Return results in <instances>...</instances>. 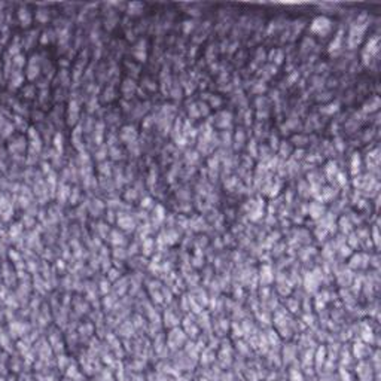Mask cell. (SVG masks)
<instances>
[{
  "mask_svg": "<svg viewBox=\"0 0 381 381\" xmlns=\"http://www.w3.org/2000/svg\"><path fill=\"white\" fill-rule=\"evenodd\" d=\"M0 21H2V5H0Z\"/></svg>",
  "mask_w": 381,
  "mask_h": 381,
  "instance_id": "277c9868",
  "label": "cell"
},
{
  "mask_svg": "<svg viewBox=\"0 0 381 381\" xmlns=\"http://www.w3.org/2000/svg\"><path fill=\"white\" fill-rule=\"evenodd\" d=\"M331 29V21L325 17H319L313 21V25H311V30L317 34H325L328 30Z\"/></svg>",
  "mask_w": 381,
  "mask_h": 381,
  "instance_id": "6da1fadb",
  "label": "cell"
},
{
  "mask_svg": "<svg viewBox=\"0 0 381 381\" xmlns=\"http://www.w3.org/2000/svg\"><path fill=\"white\" fill-rule=\"evenodd\" d=\"M20 21H21V24H22V25H29L30 21H31V17H30L29 10L24 9V8L20 9Z\"/></svg>",
  "mask_w": 381,
  "mask_h": 381,
  "instance_id": "7a4b0ae2",
  "label": "cell"
},
{
  "mask_svg": "<svg viewBox=\"0 0 381 381\" xmlns=\"http://www.w3.org/2000/svg\"><path fill=\"white\" fill-rule=\"evenodd\" d=\"M14 61H15V64H17V66H18V67H21V66H22V64H24V58H22V57H21V55H17V57H15V60H14Z\"/></svg>",
  "mask_w": 381,
  "mask_h": 381,
  "instance_id": "3957f363",
  "label": "cell"
}]
</instances>
